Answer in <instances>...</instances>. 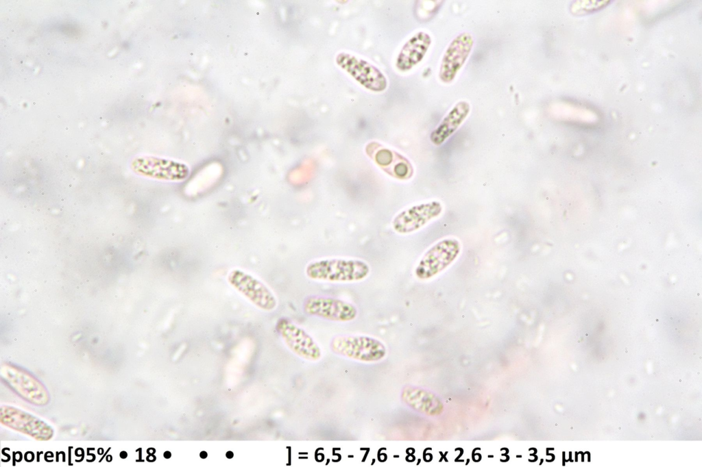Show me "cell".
I'll list each match as a JSON object with an SVG mask.
<instances>
[{"label":"cell","mask_w":702,"mask_h":467,"mask_svg":"<svg viewBox=\"0 0 702 467\" xmlns=\"http://www.w3.org/2000/svg\"><path fill=\"white\" fill-rule=\"evenodd\" d=\"M369 265L361 260L324 259L310 262L306 267V276L313 280L328 282H354L366 278Z\"/></svg>","instance_id":"1"},{"label":"cell","mask_w":702,"mask_h":467,"mask_svg":"<svg viewBox=\"0 0 702 467\" xmlns=\"http://www.w3.org/2000/svg\"><path fill=\"white\" fill-rule=\"evenodd\" d=\"M330 347L337 355L365 362L379 361L387 353L382 342L365 336H338L332 339Z\"/></svg>","instance_id":"2"},{"label":"cell","mask_w":702,"mask_h":467,"mask_svg":"<svg viewBox=\"0 0 702 467\" xmlns=\"http://www.w3.org/2000/svg\"><path fill=\"white\" fill-rule=\"evenodd\" d=\"M461 244L456 238L439 240L423 255L414 273L420 279L427 280L448 268L458 257Z\"/></svg>","instance_id":"3"},{"label":"cell","mask_w":702,"mask_h":467,"mask_svg":"<svg viewBox=\"0 0 702 467\" xmlns=\"http://www.w3.org/2000/svg\"><path fill=\"white\" fill-rule=\"evenodd\" d=\"M230 285L257 307L271 311L277 300L270 289L262 281L241 270H232L228 275Z\"/></svg>","instance_id":"4"},{"label":"cell","mask_w":702,"mask_h":467,"mask_svg":"<svg viewBox=\"0 0 702 467\" xmlns=\"http://www.w3.org/2000/svg\"><path fill=\"white\" fill-rule=\"evenodd\" d=\"M303 310L308 315L337 322L351 321L357 315V309L353 304L325 296L306 297L303 303Z\"/></svg>","instance_id":"5"},{"label":"cell","mask_w":702,"mask_h":467,"mask_svg":"<svg viewBox=\"0 0 702 467\" xmlns=\"http://www.w3.org/2000/svg\"><path fill=\"white\" fill-rule=\"evenodd\" d=\"M473 36L468 32L457 35L447 47L439 71V79L446 84L452 82L468 60L474 46Z\"/></svg>","instance_id":"6"},{"label":"cell","mask_w":702,"mask_h":467,"mask_svg":"<svg viewBox=\"0 0 702 467\" xmlns=\"http://www.w3.org/2000/svg\"><path fill=\"white\" fill-rule=\"evenodd\" d=\"M276 329L288 348L297 355L310 361L321 357V350L312 337L290 320L279 319Z\"/></svg>","instance_id":"7"},{"label":"cell","mask_w":702,"mask_h":467,"mask_svg":"<svg viewBox=\"0 0 702 467\" xmlns=\"http://www.w3.org/2000/svg\"><path fill=\"white\" fill-rule=\"evenodd\" d=\"M441 203L432 201L413 205L398 213L392 221L395 231L400 234L416 231L442 212Z\"/></svg>","instance_id":"8"},{"label":"cell","mask_w":702,"mask_h":467,"mask_svg":"<svg viewBox=\"0 0 702 467\" xmlns=\"http://www.w3.org/2000/svg\"><path fill=\"white\" fill-rule=\"evenodd\" d=\"M1 422L39 440H47L53 433L52 429L41 420L12 407H1Z\"/></svg>","instance_id":"9"},{"label":"cell","mask_w":702,"mask_h":467,"mask_svg":"<svg viewBox=\"0 0 702 467\" xmlns=\"http://www.w3.org/2000/svg\"><path fill=\"white\" fill-rule=\"evenodd\" d=\"M366 153L385 173L391 177L407 180L412 177L413 168L410 161L401 154L385 148L376 142L366 147Z\"/></svg>","instance_id":"10"},{"label":"cell","mask_w":702,"mask_h":467,"mask_svg":"<svg viewBox=\"0 0 702 467\" xmlns=\"http://www.w3.org/2000/svg\"><path fill=\"white\" fill-rule=\"evenodd\" d=\"M337 62L365 88L374 91L385 89L387 81L384 75L367 62L342 53L337 57Z\"/></svg>","instance_id":"11"},{"label":"cell","mask_w":702,"mask_h":467,"mask_svg":"<svg viewBox=\"0 0 702 467\" xmlns=\"http://www.w3.org/2000/svg\"><path fill=\"white\" fill-rule=\"evenodd\" d=\"M2 377L23 399L37 404H46L49 396L45 387L33 376L27 372L16 368L1 370Z\"/></svg>","instance_id":"12"},{"label":"cell","mask_w":702,"mask_h":467,"mask_svg":"<svg viewBox=\"0 0 702 467\" xmlns=\"http://www.w3.org/2000/svg\"><path fill=\"white\" fill-rule=\"evenodd\" d=\"M470 112V105L468 102L461 101L457 103L431 133V142L436 146L442 144L459 129Z\"/></svg>","instance_id":"13"},{"label":"cell","mask_w":702,"mask_h":467,"mask_svg":"<svg viewBox=\"0 0 702 467\" xmlns=\"http://www.w3.org/2000/svg\"><path fill=\"white\" fill-rule=\"evenodd\" d=\"M431 36L420 31L404 45L398 55L397 66L402 71L410 70L424 57L431 45Z\"/></svg>","instance_id":"14"},{"label":"cell","mask_w":702,"mask_h":467,"mask_svg":"<svg viewBox=\"0 0 702 467\" xmlns=\"http://www.w3.org/2000/svg\"><path fill=\"white\" fill-rule=\"evenodd\" d=\"M127 456H128V454H127V453H126L125 451H122V452H121V453H120V457H121L122 459H125V458H126V457H127Z\"/></svg>","instance_id":"15"},{"label":"cell","mask_w":702,"mask_h":467,"mask_svg":"<svg viewBox=\"0 0 702 467\" xmlns=\"http://www.w3.org/2000/svg\"><path fill=\"white\" fill-rule=\"evenodd\" d=\"M199 455L202 458H206L207 456V453L205 451H202Z\"/></svg>","instance_id":"16"},{"label":"cell","mask_w":702,"mask_h":467,"mask_svg":"<svg viewBox=\"0 0 702 467\" xmlns=\"http://www.w3.org/2000/svg\"><path fill=\"white\" fill-rule=\"evenodd\" d=\"M232 456H233V453L231 451L227 452L226 457L228 458H231V457H232Z\"/></svg>","instance_id":"17"}]
</instances>
